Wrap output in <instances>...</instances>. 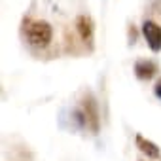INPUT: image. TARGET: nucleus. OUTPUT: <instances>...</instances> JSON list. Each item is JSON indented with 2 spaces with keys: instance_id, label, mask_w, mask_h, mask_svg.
I'll return each mask as SVG.
<instances>
[{
  "instance_id": "f257e3e1",
  "label": "nucleus",
  "mask_w": 161,
  "mask_h": 161,
  "mask_svg": "<svg viewBox=\"0 0 161 161\" xmlns=\"http://www.w3.org/2000/svg\"><path fill=\"white\" fill-rule=\"evenodd\" d=\"M25 36H27L29 46L42 49V47H47L51 44V40H53V29L46 21L27 19L25 21Z\"/></svg>"
},
{
  "instance_id": "f03ea898",
  "label": "nucleus",
  "mask_w": 161,
  "mask_h": 161,
  "mask_svg": "<svg viewBox=\"0 0 161 161\" xmlns=\"http://www.w3.org/2000/svg\"><path fill=\"white\" fill-rule=\"evenodd\" d=\"M142 34L150 46L152 51H159L161 49V27L155 21H144L142 25Z\"/></svg>"
},
{
  "instance_id": "7ed1b4c3",
  "label": "nucleus",
  "mask_w": 161,
  "mask_h": 161,
  "mask_svg": "<svg viewBox=\"0 0 161 161\" xmlns=\"http://www.w3.org/2000/svg\"><path fill=\"white\" fill-rule=\"evenodd\" d=\"M84 118H86V125L93 133H99V106L93 97H87L84 101Z\"/></svg>"
},
{
  "instance_id": "20e7f679",
  "label": "nucleus",
  "mask_w": 161,
  "mask_h": 161,
  "mask_svg": "<svg viewBox=\"0 0 161 161\" xmlns=\"http://www.w3.org/2000/svg\"><path fill=\"white\" fill-rule=\"evenodd\" d=\"M76 31H78L80 38H82V42H86V44H89V46L93 44V32H95V29H93L91 17L80 15V17L76 19Z\"/></svg>"
},
{
  "instance_id": "39448f33",
  "label": "nucleus",
  "mask_w": 161,
  "mask_h": 161,
  "mask_svg": "<svg viewBox=\"0 0 161 161\" xmlns=\"http://www.w3.org/2000/svg\"><path fill=\"white\" fill-rule=\"evenodd\" d=\"M155 72H157V66H155L153 61L140 59V61H136V64H135V74H136L138 80H152V78L155 76Z\"/></svg>"
},
{
  "instance_id": "423d86ee",
  "label": "nucleus",
  "mask_w": 161,
  "mask_h": 161,
  "mask_svg": "<svg viewBox=\"0 0 161 161\" xmlns=\"http://www.w3.org/2000/svg\"><path fill=\"white\" fill-rule=\"evenodd\" d=\"M135 140H136V148H138L144 155H148L150 159H157V157L161 155L159 148H157L152 140H146L142 135H136V136H135Z\"/></svg>"
},
{
  "instance_id": "0eeeda50",
  "label": "nucleus",
  "mask_w": 161,
  "mask_h": 161,
  "mask_svg": "<svg viewBox=\"0 0 161 161\" xmlns=\"http://www.w3.org/2000/svg\"><path fill=\"white\" fill-rule=\"evenodd\" d=\"M153 91H155V97H157V99H161V80H159V82L155 84V87H153Z\"/></svg>"
}]
</instances>
